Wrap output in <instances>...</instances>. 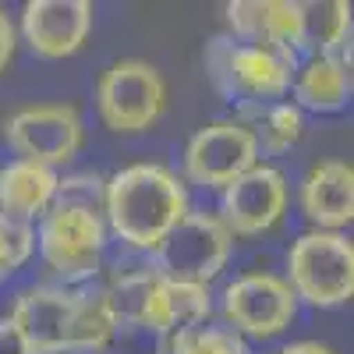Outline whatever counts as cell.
Returning a JSON list of instances; mask_svg holds the SVG:
<instances>
[{
  "instance_id": "1",
  "label": "cell",
  "mask_w": 354,
  "mask_h": 354,
  "mask_svg": "<svg viewBox=\"0 0 354 354\" xmlns=\"http://www.w3.org/2000/svg\"><path fill=\"white\" fill-rule=\"evenodd\" d=\"M188 213V188L160 163H131L106 181L103 220L128 248L149 252Z\"/></svg>"
},
{
  "instance_id": "2",
  "label": "cell",
  "mask_w": 354,
  "mask_h": 354,
  "mask_svg": "<svg viewBox=\"0 0 354 354\" xmlns=\"http://www.w3.org/2000/svg\"><path fill=\"white\" fill-rule=\"evenodd\" d=\"M294 68L298 61H290V57L238 43L234 36H216L205 46V71H209L216 93L234 106L280 103L290 88Z\"/></svg>"
},
{
  "instance_id": "3",
  "label": "cell",
  "mask_w": 354,
  "mask_h": 354,
  "mask_svg": "<svg viewBox=\"0 0 354 354\" xmlns=\"http://www.w3.org/2000/svg\"><path fill=\"white\" fill-rule=\"evenodd\" d=\"M287 287L298 301L337 308L354 298V245L333 230H308L287 252Z\"/></svg>"
},
{
  "instance_id": "4",
  "label": "cell",
  "mask_w": 354,
  "mask_h": 354,
  "mask_svg": "<svg viewBox=\"0 0 354 354\" xmlns=\"http://www.w3.org/2000/svg\"><path fill=\"white\" fill-rule=\"evenodd\" d=\"M36 245H39L43 262L64 280V287L85 283V280H93L103 266L106 220L100 213L78 209V205L53 202L39 216Z\"/></svg>"
},
{
  "instance_id": "5",
  "label": "cell",
  "mask_w": 354,
  "mask_h": 354,
  "mask_svg": "<svg viewBox=\"0 0 354 354\" xmlns=\"http://www.w3.org/2000/svg\"><path fill=\"white\" fill-rule=\"evenodd\" d=\"M234 238L216 213H185L153 248V270L177 283L209 287L230 259Z\"/></svg>"
},
{
  "instance_id": "6",
  "label": "cell",
  "mask_w": 354,
  "mask_h": 354,
  "mask_svg": "<svg viewBox=\"0 0 354 354\" xmlns=\"http://www.w3.org/2000/svg\"><path fill=\"white\" fill-rule=\"evenodd\" d=\"M167 103V85L160 71L145 61H117L100 75L96 106L103 124L117 135H138L153 128Z\"/></svg>"
},
{
  "instance_id": "7",
  "label": "cell",
  "mask_w": 354,
  "mask_h": 354,
  "mask_svg": "<svg viewBox=\"0 0 354 354\" xmlns=\"http://www.w3.org/2000/svg\"><path fill=\"white\" fill-rule=\"evenodd\" d=\"M4 138L18 153V160H32L57 170L78 156L85 142V124L75 106L43 103V106H25L11 113L4 121Z\"/></svg>"
},
{
  "instance_id": "8",
  "label": "cell",
  "mask_w": 354,
  "mask_h": 354,
  "mask_svg": "<svg viewBox=\"0 0 354 354\" xmlns=\"http://www.w3.org/2000/svg\"><path fill=\"white\" fill-rule=\"evenodd\" d=\"M220 312L238 337L270 340L294 322L298 298L287 287V280H280L273 273H245L223 287Z\"/></svg>"
},
{
  "instance_id": "9",
  "label": "cell",
  "mask_w": 354,
  "mask_h": 354,
  "mask_svg": "<svg viewBox=\"0 0 354 354\" xmlns=\"http://www.w3.org/2000/svg\"><path fill=\"white\" fill-rule=\"evenodd\" d=\"M287 213V177L270 167L255 163L238 181H230L220 192V220L230 230V238H259L273 230Z\"/></svg>"
},
{
  "instance_id": "10",
  "label": "cell",
  "mask_w": 354,
  "mask_h": 354,
  "mask_svg": "<svg viewBox=\"0 0 354 354\" xmlns=\"http://www.w3.org/2000/svg\"><path fill=\"white\" fill-rule=\"evenodd\" d=\"M259 163V145L238 121H216L192 135L185 149V174L192 185L227 188Z\"/></svg>"
},
{
  "instance_id": "11",
  "label": "cell",
  "mask_w": 354,
  "mask_h": 354,
  "mask_svg": "<svg viewBox=\"0 0 354 354\" xmlns=\"http://www.w3.org/2000/svg\"><path fill=\"white\" fill-rule=\"evenodd\" d=\"M227 21L238 43L262 46L298 61L305 50V4L298 0H234Z\"/></svg>"
},
{
  "instance_id": "12",
  "label": "cell",
  "mask_w": 354,
  "mask_h": 354,
  "mask_svg": "<svg viewBox=\"0 0 354 354\" xmlns=\"http://www.w3.org/2000/svg\"><path fill=\"white\" fill-rule=\"evenodd\" d=\"M75 301H78L75 287H57V283L28 287L25 294H18L15 312L8 319L21 330L32 354H64L71 347Z\"/></svg>"
},
{
  "instance_id": "13",
  "label": "cell",
  "mask_w": 354,
  "mask_h": 354,
  "mask_svg": "<svg viewBox=\"0 0 354 354\" xmlns=\"http://www.w3.org/2000/svg\"><path fill=\"white\" fill-rule=\"evenodd\" d=\"M93 28L88 0H28L21 11V36L36 57L61 61L82 50Z\"/></svg>"
},
{
  "instance_id": "14",
  "label": "cell",
  "mask_w": 354,
  "mask_h": 354,
  "mask_svg": "<svg viewBox=\"0 0 354 354\" xmlns=\"http://www.w3.org/2000/svg\"><path fill=\"white\" fill-rule=\"evenodd\" d=\"M106 298L113 308V319L121 326H138L160 337L174 333V315H170V280L160 277L153 266L142 270L117 273V280L106 287Z\"/></svg>"
},
{
  "instance_id": "15",
  "label": "cell",
  "mask_w": 354,
  "mask_h": 354,
  "mask_svg": "<svg viewBox=\"0 0 354 354\" xmlns=\"http://www.w3.org/2000/svg\"><path fill=\"white\" fill-rule=\"evenodd\" d=\"M301 213L315 230L340 234L354 220V170L344 160L315 163L301 181Z\"/></svg>"
},
{
  "instance_id": "16",
  "label": "cell",
  "mask_w": 354,
  "mask_h": 354,
  "mask_svg": "<svg viewBox=\"0 0 354 354\" xmlns=\"http://www.w3.org/2000/svg\"><path fill=\"white\" fill-rule=\"evenodd\" d=\"M57 170L32 163V160H15L0 170V216L15 223L32 227L36 216H43L53 198H57Z\"/></svg>"
},
{
  "instance_id": "17",
  "label": "cell",
  "mask_w": 354,
  "mask_h": 354,
  "mask_svg": "<svg viewBox=\"0 0 354 354\" xmlns=\"http://www.w3.org/2000/svg\"><path fill=\"white\" fill-rule=\"evenodd\" d=\"M294 106L312 113H337L351 103V68L322 53H308L301 68H294L290 78Z\"/></svg>"
},
{
  "instance_id": "18",
  "label": "cell",
  "mask_w": 354,
  "mask_h": 354,
  "mask_svg": "<svg viewBox=\"0 0 354 354\" xmlns=\"http://www.w3.org/2000/svg\"><path fill=\"white\" fill-rule=\"evenodd\" d=\"M259 145V153H270L280 156L287 153L294 142L301 138L305 121H301V110L294 103H252V106H238V117H234Z\"/></svg>"
},
{
  "instance_id": "19",
  "label": "cell",
  "mask_w": 354,
  "mask_h": 354,
  "mask_svg": "<svg viewBox=\"0 0 354 354\" xmlns=\"http://www.w3.org/2000/svg\"><path fill=\"white\" fill-rule=\"evenodd\" d=\"M305 50L333 57L351 68V4H305Z\"/></svg>"
},
{
  "instance_id": "20",
  "label": "cell",
  "mask_w": 354,
  "mask_h": 354,
  "mask_svg": "<svg viewBox=\"0 0 354 354\" xmlns=\"http://www.w3.org/2000/svg\"><path fill=\"white\" fill-rule=\"evenodd\" d=\"M78 301H75V322H71V347L68 351H85V354H100L106 340L117 330V319L106 298V287H75Z\"/></svg>"
},
{
  "instance_id": "21",
  "label": "cell",
  "mask_w": 354,
  "mask_h": 354,
  "mask_svg": "<svg viewBox=\"0 0 354 354\" xmlns=\"http://www.w3.org/2000/svg\"><path fill=\"white\" fill-rule=\"evenodd\" d=\"M167 354H252L245 337L216 322H195L167 337Z\"/></svg>"
},
{
  "instance_id": "22",
  "label": "cell",
  "mask_w": 354,
  "mask_h": 354,
  "mask_svg": "<svg viewBox=\"0 0 354 354\" xmlns=\"http://www.w3.org/2000/svg\"><path fill=\"white\" fill-rule=\"evenodd\" d=\"M36 248V230L28 223H15L0 216V280H8L15 270H21L25 259Z\"/></svg>"
},
{
  "instance_id": "23",
  "label": "cell",
  "mask_w": 354,
  "mask_h": 354,
  "mask_svg": "<svg viewBox=\"0 0 354 354\" xmlns=\"http://www.w3.org/2000/svg\"><path fill=\"white\" fill-rule=\"evenodd\" d=\"M103 198H106V181L100 174H71L57 181V198L61 205H78V209L100 213L103 216Z\"/></svg>"
},
{
  "instance_id": "24",
  "label": "cell",
  "mask_w": 354,
  "mask_h": 354,
  "mask_svg": "<svg viewBox=\"0 0 354 354\" xmlns=\"http://www.w3.org/2000/svg\"><path fill=\"white\" fill-rule=\"evenodd\" d=\"M100 354H167V337L138 330V326H121V322H117L113 337L106 340V347Z\"/></svg>"
},
{
  "instance_id": "25",
  "label": "cell",
  "mask_w": 354,
  "mask_h": 354,
  "mask_svg": "<svg viewBox=\"0 0 354 354\" xmlns=\"http://www.w3.org/2000/svg\"><path fill=\"white\" fill-rule=\"evenodd\" d=\"M0 354H32V347L25 344L21 330L11 319H0Z\"/></svg>"
},
{
  "instance_id": "26",
  "label": "cell",
  "mask_w": 354,
  "mask_h": 354,
  "mask_svg": "<svg viewBox=\"0 0 354 354\" xmlns=\"http://www.w3.org/2000/svg\"><path fill=\"white\" fill-rule=\"evenodd\" d=\"M15 46H18V36H15V25L11 18L0 11V71H4L11 64V57H15Z\"/></svg>"
},
{
  "instance_id": "27",
  "label": "cell",
  "mask_w": 354,
  "mask_h": 354,
  "mask_svg": "<svg viewBox=\"0 0 354 354\" xmlns=\"http://www.w3.org/2000/svg\"><path fill=\"white\" fill-rule=\"evenodd\" d=\"M277 354H337V351H333V347H326V344H319V340H298V344L280 347Z\"/></svg>"
},
{
  "instance_id": "28",
  "label": "cell",
  "mask_w": 354,
  "mask_h": 354,
  "mask_svg": "<svg viewBox=\"0 0 354 354\" xmlns=\"http://www.w3.org/2000/svg\"><path fill=\"white\" fill-rule=\"evenodd\" d=\"M64 354H85V351H64Z\"/></svg>"
}]
</instances>
